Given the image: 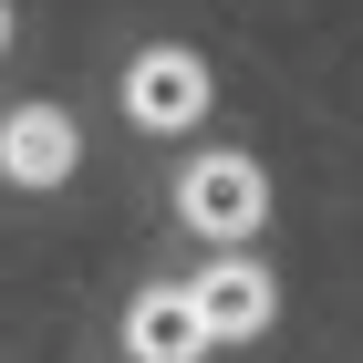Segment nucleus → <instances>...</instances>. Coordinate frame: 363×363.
I'll use <instances>...</instances> for the list:
<instances>
[{
	"instance_id": "6",
	"label": "nucleus",
	"mask_w": 363,
	"mask_h": 363,
	"mask_svg": "<svg viewBox=\"0 0 363 363\" xmlns=\"http://www.w3.org/2000/svg\"><path fill=\"white\" fill-rule=\"evenodd\" d=\"M0 42H11V11H0Z\"/></svg>"
},
{
	"instance_id": "5",
	"label": "nucleus",
	"mask_w": 363,
	"mask_h": 363,
	"mask_svg": "<svg viewBox=\"0 0 363 363\" xmlns=\"http://www.w3.org/2000/svg\"><path fill=\"white\" fill-rule=\"evenodd\" d=\"M125 353H135V363H197V353H208L187 291H145V301L125 311Z\"/></svg>"
},
{
	"instance_id": "1",
	"label": "nucleus",
	"mask_w": 363,
	"mask_h": 363,
	"mask_svg": "<svg viewBox=\"0 0 363 363\" xmlns=\"http://www.w3.org/2000/svg\"><path fill=\"white\" fill-rule=\"evenodd\" d=\"M177 208H187V228H208V239H250V228L270 218V187H259L250 156H197V167L177 177Z\"/></svg>"
},
{
	"instance_id": "2",
	"label": "nucleus",
	"mask_w": 363,
	"mask_h": 363,
	"mask_svg": "<svg viewBox=\"0 0 363 363\" xmlns=\"http://www.w3.org/2000/svg\"><path fill=\"white\" fill-rule=\"evenodd\" d=\"M270 270H259V259H218V270H197L187 280V311H197V333L208 342H250L259 322H270Z\"/></svg>"
},
{
	"instance_id": "3",
	"label": "nucleus",
	"mask_w": 363,
	"mask_h": 363,
	"mask_svg": "<svg viewBox=\"0 0 363 363\" xmlns=\"http://www.w3.org/2000/svg\"><path fill=\"white\" fill-rule=\"evenodd\" d=\"M125 114L156 125V135L197 125V114H208V62H197V52H145L135 73H125Z\"/></svg>"
},
{
	"instance_id": "4",
	"label": "nucleus",
	"mask_w": 363,
	"mask_h": 363,
	"mask_svg": "<svg viewBox=\"0 0 363 363\" xmlns=\"http://www.w3.org/2000/svg\"><path fill=\"white\" fill-rule=\"evenodd\" d=\"M73 156H84V135H73L62 104H21L11 125H0V167H11V187H62Z\"/></svg>"
}]
</instances>
